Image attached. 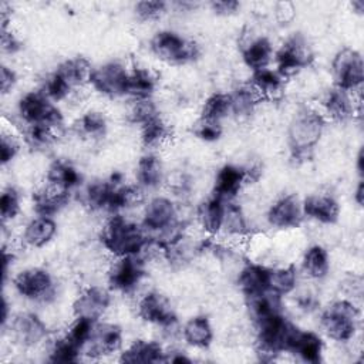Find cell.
I'll return each mask as SVG.
<instances>
[{"label":"cell","instance_id":"obj_20","mask_svg":"<svg viewBox=\"0 0 364 364\" xmlns=\"http://www.w3.org/2000/svg\"><path fill=\"white\" fill-rule=\"evenodd\" d=\"M304 218H309L320 225H334L340 218V203L330 193H311L301 199Z\"/></svg>","mask_w":364,"mask_h":364},{"label":"cell","instance_id":"obj_56","mask_svg":"<svg viewBox=\"0 0 364 364\" xmlns=\"http://www.w3.org/2000/svg\"><path fill=\"white\" fill-rule=\"evenodd\" d=\"M351 7H353V11L357 13V14H363L364 11V1L363 0H354L351 3Z\"/></svg>","mask_w":364,"mask_h":364},{"label":"cell","instance_id":"obj_49","mask_svg":"<svg viewBox=\"0 0 364 364\" xmlns=\"http://www.w3.org/2000/svg\"><path fill=\"white\" fill-rule=\"evenodd\" d=\"M210 10L218 14V16H233L240 10V3L236 0H219V1H212L210 4Z\"/></svg>","mask_w":364,"mask_h":364},{"label":"cell","instance_id":"obj_14","mask_svg":"<svg viewBox=\"0 0 364 364\" xmlns=\"http://www.w3.org/2000/svg\"><path fill=\"white\" fill-rule=\"evenodd\" d=\"M178 222H181L178 205L169 196L156 195L145 203L141 225L149 236H154Z\"/></svg>","mask_w":364,"mask_h":364},{"label":"cell","instance_id":"obj_6","mask_svg":"<svg viewBox=\"0 0 364 364\" xmlns=\"http://www.w3.org/2000/svg\"><path fill=\"white\" fill-rule=\"evenodd\" d=\"M11 284L18 296L28 301L41 304L54 301L58 293V286L53 273L40 266L20 270L13 276Z\"/></svg>","mask_w":364,"mask_h":364},{"label":"cell","instance_id":"obj_11","mask_svg":"<svg viewBox=\"0 0 364 364\" xmlns=\"http://www.w3.org/2000/svg\"><path fill=\"white\" fill-rule=\"evenodd\" d=\"M136 314L145 323L172 331L178 326V317L166 296L156 290H148L136 300Z\"/></svg>","mask_w":364,"mask_h":364},{"label":"cell","instance_id":"obj_2","mask_svg":"<svg viewBox=\"0 0 364 364\" xmlns=\"http://www.w3.org/2000/svg\"><path fill=\"white\" fill-rule=\"evenodd\" d=\"M361 324L358 301L340 297L328 303L318 316L320 334L331 341L346 344L355 338Z\"/></svg>","mask_w":364,"mask_h":364},{"label":"cell","instance_id":"obj_16","mask_svg":"<svg viewBox=\"0 0 364 364\" xmlns=\"http://www.w3.org/2000/svg\"><path fill=\"white\" fill-rule=\"evenodd\" d=\"M320 105V112L327 121L346 122L355 115H361V94H353L333 85L324 92Z\"/></svg>","mask_w":364,"mask_h":364},{"label":"cell","instance_id":"obj_22","mask_svg":"<svg viewBox=\"0 0 364 364\" xmlns=\"http://www.w3.org/2000/svg\"><path fill=\"white\" fill-rule=\"evenodd\" d=\"M166 181L165 166L162 159L154 154H144L135 165V183L145 192L162 186Z\"/></svg>","mask_w":364,"mask_h":364},{"label":"cell","instance_id":"obj_1","mask_svg":"<svg viewBox=\"0 0 364 364\" xmlns=\"http://www.w3.org/2000/svg\"><path fill=\"white\" fill-rule=\"evenodd\" d=\"M100 240L102 247L114 257L139 256L149 246V235L144 226L121 213L109 215L102 226Z\"/></svg>","mask_w":364,"mask_h":364},{"label":"cell","instance_id":"obj_46","mask_svg":"<svg viewBox=\"0 0 364 364\" xmlns=\"http://www.w3.org/2000/svg\"><path fill=\"white\" fill-rule=\"evenodd\" d=\"M0 38H1V51L4 54L13 55L21 50L23 44L11 28V16H1Z\"/></svg>","mask_w":364,"mask_h":364},{"label":"cell","instance_id":"obj_52","mask_svg":"<svg viewBox=\"0 0 364 364\" xmlns=\"http://www.w3.org/2000/svg\"><path fill=\"white\" fill-rule=\"evenodd\" d=\"M294 6L287 1H282L274 6V16L280 23L290 21L294 17Z\"/></svg>","mask_w":364,"mask_h":364},{"label":"cell","instance_id":"obj_4","mask_svg":"<svg viewBox=\"0 0 364 364\" xmlns=\"http://www.w3.org/2000/svg\"><path fill=\"white\" fill-rule=\"evenodd\" d=\"M149 51L168 65H185L199 58L200 48L191 40L173 30H158L149 38Z\"/></svg>","mask_w":364,"mask_h":364},{"label":"cell","instance_id":"obj_35","mask_svg":"<svg viewBox=\"0 0 364 364\" xmlns=\"http://www.w3.org/2000/svg\"><path fill=\"white\" fill-rule=\"evenodd\" d=\"M299 284V272L294 264L270 267L269 291L284 297L293 294Z\"/></svg>","mask_w":364,"mask_h":364},{"label":"cell","instance_id":"obj_21","mask_svg":"<svg viewBox=\"0 0 364 364\" xmlns=\"http://www.w3.org/2000/svg\"><path fill=\"white\" fill-rule=\"evenodd\" d=\"M166 348L156 340L138 338L119 351V361L129 364L165 363Z\"/></svg>","mask_w":364,"mask_h":364},{"label":"cell","instance_id":"obj_37","mask_svg":"<svg viewBox=\"0 0 364 364\" xmlns=\"http://www.w3.org/2000/svg\"><path fill=\"white\" fill-rule=\"evenodd\" d=\"M75 128L78 135L91 141H98L107 135L108 119L102 111L88 109L78 118Z\"/></svg>","mask_w":364,"mask_h":364},{"label":"cell","instance_id":"obj_8","mask_svg":"<svg viewBox=\"0 0 364 364\" xmlns=\"http://www.w3.org/2000/svg\"><path fill=\"white\" fill-rule=\"evenodd\" d=\"M273 61L277 73L287 78L310 67L314 61V53L306 37L294 33L287 37L277 50H274Z\"/></svg>","mask_w":364,"mask_h":364},{"label":"cell","instance_id":"obj_55","mask_svg":"<svg viewBox=\"0 0 364 364\" xmlns=\"http://www.w3.org/2000/svg\"><path fill=\"white\" fill-rule=\"evenodd\" d=\"M354 166H355L358 179H363V175H364V151H363V146H360V149L355 155V165Z\"/></svg>","mask_w":364,"mask_h":364},{"label":"cell","instance_id":"obj_13","mask_svg":"<svg viewBox=\"0 0 364 364\" xmlns=\"http://www.w3.org/2000/svg\"><path fill=\"white\" fill-rule=\"evenodd\" d=\"M124 348V333L118 324L97 321L88 343L82 348V357L101 360L104 357L119 354Z\"/></svg>","mask_w":364,"mask_h":364},{"label":"cell","instance_id":"obj_10","mask_svg":"<svg viewBox=\"0 0 364 364\" xmlns=\"http://www.w3.org/2000/svg\"><path fill=\"white\" fill-rule=\"evenodd\" d=\"M6 327L11 340L21 348H34L48 340L47 323L33 311H20L11 316Z\"/></svg>","mask_w":364,"mask_h":364},{"label":"cell","instance_id":"obj_27","mask_svg":"<svg viewBox=\"0 0 364 364\" xmlns=\"http://www.w3.org/2000/svg\"><path fill=\"white\" fill-rule=\"evenodd\" d=\"M92 65L85 57H70L61 61L54 70L63 81L74 91L78 92L80 88L90 85V78L92 74Z\"/></svg>","mask_w":364,"mask_h":364},{"label":"cell","instance_id":"obj_54","mask_svg":"<svg viewBox=\"0 0 364 364\" xmlns=\"http://www.w3.org/2000/svg\"><path fill=\"white\" fill-rule=\"evenodd\" d=\"M353 200L355 202L357 206H363L364 203V181L363 179H358L357 181V185L354 188V192H353Z\"/></svg>","mask_w":364,"mask_h":364},{"label":"cell","instance_id":"obj_34","mask_svg":"<svg viewBox=\"0 0 364 364\" xmlns=\"http://www.w3.org/2000/svg\"><path fill=\"white\" fill-rule=\"evenodd\" d=\"M220 235L230 240H242L250 235V225L243 209L235 202H226Z\"/></svg>","mask_w":364,"mask_h":364},{"label":"cell","instance_id":"obj_33","mask_svg":"<svg viewBox=\"0 0 364 364\" xmlns=\"http://www.w3.org/2000/svg\"><path fill=\"white\" fill-rule=\"evenodd\" d=\"M330 266V255L323 245H310L301 256V270L311 280H321L327 277Z\"/></svg>","mask_w":364,"mask_h":364},{"label":"cell","instance_id":"obj_23","mask_svg":"<svg viewBox=\"0 0 364 364\" xmlns=\"http://www.w3.org/2000/svg\"><path fill=\"white\" fill-rule=\"evenodd\" d=\"M240 54L243 64L253 73L270 67L274 57V47L266 36H253L242 44Z\"/></svg>","mask_w":364,"mask_h":364},{"label":"cell","instance_id":"obj_31","mask_svg":"<svg viewBox=\"0 0 364 364\" xmlns=\"http://www.w3.org/2000/svg\"><path fill=\"white\" fill-rule=\"evenodd\" d=\"M181 336L183 341L193 348H208L213 341L215 331L210 320L203 314H198L183 323Z\"/></svg>","mask_w":364,"mask_h":364},{"label":"cell","instance_id":"obj_48","mask_svg":"<svg viewBox=\"0 0 364 364\" xmlns=\"http://www.w3.org/2000/svg\"><path fill=\"white\" fill-rule=\"evenodd\" d=\"M341 287L346 294L344 297L358 301V299L363 296V277L360 274H350L344 277Z\"/></svg>","mask_w":364,"mask_h":364},{"label":"cell","instance_id":"obj_17","mask_svg":"<svg viewBox=\"0 0 364 364\" xmlns=\"http://www.w3.org/2000/svg\"><path fill=\"white\" fill-rule=\"evenodd\" d=\"M267 223L279 230L296 229L304 220L303 202L296 193H286L277 198L266 212Z\"/></svg>","mask_w":364,"mask_h":364},{"label":"cell","instance_id":"obj_41","mask_svg":"<svg viewBox=\"0 0 364 364\" xmlns=\"http://www.w3.org/2000/svg\"><path fill=\"white\" fill-rule=\"evenodd\" d=\"M21 212V196L14 186H7L0 195V218L3 226L14 220Z\"/></svg>","mask_w":364,"mask_h":364},{"label":"cell","instance_id":"obj_32","mask_svg":"<svg viewBox=\"0 0 364 364\" xmlns=\"http://www.w3.org/2000/svg\"><path fill=\"white\" fill-rule=\"evenodd\" d=\"M249 84L260 95L262 100H276L279 98L286 87V78L277 73L276 68H262L252 73Z\"/></svg>","mask_w":364,"mask_h":364},{"label":"cell","instance_id":"obj_18","mask_svg":"<svg viewBox=\"0 0 364 364\" xmlns=\"http://www.w3.org/2000/svg\"><path fill=\"white\" fill-rule=\"evenodd\" d=\"M246 183H249L246 168L235 164H225L216 171L212 195L225 202H233Z\"/></svg>","mask_w":364,"mask_h":364},{"label":"cell","instance_id":"obj_47","mask_svg":"<svg viewBox=\"0 0 364 364\" xmlns=\"http://www.w3.org/2000/svg\"><path fill=\"white\" fill-rule=\"evenodd\" d=\"M193 134L196 135V138H199L205 142H215V141L220 139L223 129H222V124L199 119V122L193 128Z\"/></svg>","mask_w":364,"mask_h":364},{"label":"cell","instance_id":"obj_51","mask_svg":"<svg viewBox=\"0 0 364 364\" xmlns=\"http://www.w3.org/2000/svg\"><path fill=\"white\" fill-rule=\"evenodd\" d=\"M296 304H297V309L309 313V311H314L317 309L318 301H317V297L311 291H303V293L297 294Z\"/></svg>","mask_w":364,"mask_h":364},{"label":"cell","instance_id":"obj_42","mask_svg":"<svg viewBox=\"0 0 364 364\" xmlns=\"http://www.w3.org/2000/svg\"><path fill=\"white\" fill-rule=\"evenodd\" d=\"M159 109L152 98L149 100H131V105L128 108L127 118L129 122L135 125H142L144 122L149 121L151 118L156 117Z\"/></svg>","mask_w":364,"mask_h":364},{"label":"cell","instance_id":"obj_53","mask_svg":"<svg viewBox=\"0 0 364 364\" xmlns=\"http://www.w3.org/2000/svg\"><path fill=\"white\" fill-rule=\"evenodd\" d=\"M192 363V358L182 350H166L165 363Z\"/></svg>","mask_w":364,"mask_h":364},{"label":"cell","instance_id":"obj_29","mask_svg":"<svg viewBox=\"0 0 364 364\" xmlns=\"http://www.w3.org/2000/svg\"><path fill=\"white\" fill-rule=\"evenodd\" d=\"M81 182L80 171L67 159H54L46 171V183L60 191L71 192L81 186Z\"/></svg>","mask_w":364,"mask_h":364},{"label":"cell","instance_id":"obj_5","mask_svg":"<svg viewBox=\"0 0 364 364\" xmlns=\"http://www.w3.org/2000/svg\"><path fill=\"white\" fill-rule=\"evenodd\" d=\"M17 115L26 127L41 125L58 132L64 124L61 109L40 90L28 91L17 101Z\"/></svg>","mask_w":364,"mask_h":364},{"label":"cell","instance_id":"obj_24","mask_svg":"<svg viewBox=\"0 0 364 364\" xmlns=\"http://www.w3.org/2000/svg\"><path fill=\"white\" fill-rule=\"evenodd\" d=\"M269 274L270 267L257 262H247L237 273V287L246 299L266 293L269 291Z\"/></svg>","mask_w":364,"mask_h":364},{"label":"cell","instance_id":"obj_19","mask_svg":"<svg viewBox=\"0 0 364 364\" xmlns=\"http://www.w3.org/2000/svg\"><path fill=\"white\" fill-rule=\"evenodd\" d=\"M287 354H294L304 363L317 364L323 360L324 338L320 333L297 327L290 340Z\"/></svg>","mask_w":364,"mask_h":364},{"label":"cell","instance_id":"obj_12","mask_svg":"<svg viewBox=\"0 0 364 364\" xmlns=\"http://www.w3.org/2000/svg\"><path fill=\"white\" fill-rule=\"evenodd\" d=\"M128 71L121 61L111 60L102 63L92 68V74L90 78V87L108 98L125 97Z\"/></svg>","mask_w":364,"mask_h":364},{"label":"cell","instance_id":"obj_44","mask_svg":"<svg viewBox=\"0 0 364 364\" xmlns=\"http://www.w3.org/2000/svg\"><path fill=\"white\" fill-rule=\"evenodd\" d=\"M21 149V139L20 136L13 132V129L3 128L0 136V162L3 166L10 164L18 155Z\"/></svg>","mask_w":364,"mask_h":364},{"label":"cell","instance_id":"obj_45","mask_svg":"<svg viewBox=\"0 0 364 364\" xmlns=\"http://www.w3.org/2000/svg\"><path fill=\"white\" fill-rule=\"evenodd\" d=\"M57 136V131L41 127V125H33V127H26L24 131V139L26 142L34 148V149H44L50 146Z\"/></svg>","mask_w":364,"mask_h":364},{"label":"cell","instance_id":"obj_25","mask_svg":"<svg viewBox=\"0 0 364 364\" xmlns=\"http://www.w3.org/2000/svg\"><path fill=\"white\" fill-rule=\"evenodd\" d=\"M58 226L54 218L36 215L21 230V242L31 249H41L47 246L57 235Z\"/></svg>","mask_w":364,"mask_h":364},{"label":"cell","instance_id":"obj_43","mask_svg":"<svg viewBox=\"0 0 364 364\" xmlns=\"http://www.w3.org/2000/svg\"><path fill=\"white\" fill-rule=\"evenodd\" d=\"M168 10V3L159 0H144L134 6V14L139 21L151 23L159 20Z\"/></svg>","mask_w":364,"mask_h":364},{"label":"cell","instance_id":"obj_30","mask_svg":"<svg viewBox=\"0 0 364 364\" xmlns=\"http://www.w3.org/2000/svg\"><path fill=\"white\" fill-rule=\"evenodd\" d=\"M158 87L156 74L148 67H132L128 71L125 97L131 100H149Z\"/></svg>","mask_w":364,"mask_h":364},{"label":"cell","instance_id":"obj_3","mask_svg":"<svg viewBox=\"0 0 364 364\" xmlns=\"http://www.w3.org/2000/svg\"><path fill=\"white\" fill-rule=\"evenodd\" d=\"M327 119L314 108H303L287 127V146L294 159H307L326 131Z\"/></svg>","mask_w":364,"mask_h":364},{"label":"cell","instance_id":"obj_15","mask_svg":"<svg viewBox=\"0 0 364 364\" xmlns=\"http://www.w3.org/2000/svg\"><path fill=\"white\" fill-rule=\"evenodd\" d=\"M112 303L111 289L100 284H90L84 287L73 301V316L100 321L108 311Z\"/></svg>","mask_w":364,"mask_h":364},{"label":"cell","instance_id":"obj_7","mask_svg":"<svg viewBox=\"0 0 364 364\" xmlns=\"http://www.w3.org/2000/svg\"><path fill=\"white\" fill-rule=\"evenodd\" d=\"M331 77L334 87L353 94H361L364 81V61L358 50L340 48L331 60Z\"/></svg>","mask_w":364,"mask_h":364},{"label":"cell","instance_id":"obj_38","mask_svg":"<svg viewBox=\"0 0 364 364\" xmlns=\"http://www.w3.org/2000/svg\"><path fill=\"white\" fill-rule=\"evenodd\" d=\"M230 100H232V115L237 118L250 117L257 108V105L263 101L249 82L239 85L233 92H230Z\"/></svg>","mask_w":364,"mask_h":364},{"label":"cell","instance_id":"obj_50","mask_svg":"<svg viewBox=\"0 0 364 364\" xmlns=\"http://www.w3.org/2000/svg\"><path fill=\"white\" fill-rule=\"evenodd\" d=\"M17 81H18L17 73H16L11 67L3 64V65H1V70H0V87H1V94L6 95V94H9L11 90H14Z\"/></svg>","mask_w":364,"mask_h":364},{"label":"cell","instance_id":"obj_28","mask_svg":"<svg viewBox=\"0 0 364 364\" xmlns=\"http://www.w3.org/2000/svg\"><path fill=\"white\" fill-rule=\"evenodd\" d=\"M71 192L55 189L50 185H44L33 192V209L36 215L54 218L60 213L70 202Z\"/></svg>","mask_w":364,"mask_h":364},{"label":"cell","instance_id":"obj_9","mask_svg":"<svg viewBox=\"0 0 364 364\" xmlns=\"http://www.w3.org/2000/svg\"><path fill=\"white\" fill-rule=\"evenodd\" d=\"M145 256L114 257V262L107 272L108 287L122 294L136 291L145 277Z\"/></svg>","mask_w":364,"mask_h":364},{"label":"cell","instance_id":"obj_39","mask_svg":"<svg viewBox=\"0 0 364 364\" xmlns=\"http://www.w3.org/2000/svg\"><path fill=\"white\" fill-rule=\"evenodd\" d=\"M141 142L151 149L162 146L171 138V127L161 114L139 125Z\"/></svg>","mask_w":364,"mask_h":364},{"label":"cell","instance_id":"obj_40","mask_svg":"<svg viewBox=\"0 0 364 364\" xmlns=\"http://www.w3.org/2000/svg\"><path fill=\"white\" fill-rule=\"evenodd\" d=\"M82 357L81 348L64 333L47 346V360L51 363H77Z\"/></svg>","mask_w":364,"mask_h":364},{"label":"cell","instance_id":"obj_26","mask_svg":"<svg viewBox=\"0 0 364 364\" xmlns=\"http://www.w3.org/2000/svg\"><path fill=\"white\" fill-rule=\"evenodd\" d=\"M225 208L226 202L213 195L198 205L195 213L196 223L208 235V237H215L220 235L225 218Z\"/></svg>","mask_w":364,"mask_h":364},{"label":"cell","instance_id":"obj_36","mask_svg":"<svg viewBox=\"0 0 364 364\" xmlns=\"http://www.w3.org/2000/svg\"><path fill=\"white\" fill-rule=\"evenodd\" d=\"M232 115L230 92L215 91L206 97L200 107V119L222 124L225 118Z\"/></svg>","mask_w":364,"mask_h":364}]
</instances>
